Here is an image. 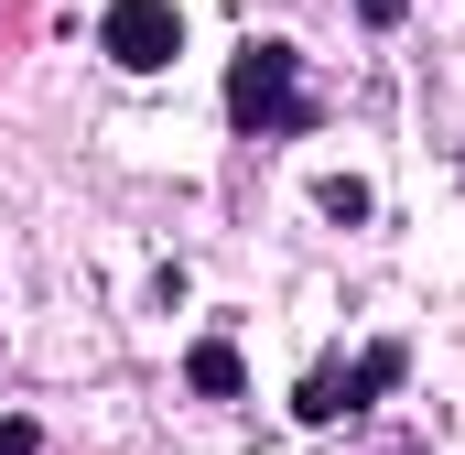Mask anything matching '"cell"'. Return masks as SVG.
Instances as JSON below:
<instances>
[{"label":"cell","instance_id":"cell-1","mask_svg":"<svg viewBox=\"0 0 465 455\" xmlns=\"http://www.w3.org/2000/svg\"><path fill=\"white\" fill-rule=\"evenodd\" d=\"M228 130L238 141H303V130H325V87L303 76V44H282V33H249L228 55Z\"/></svg>","mask_w":465,"mask_h":455},{"label":"cell","instance_id":"cell-2","mask_svg":"<svg viewBox=\"0 0 465 455\" xmlns=\"http://www.w3.org/2000/svg\"><path fill=\"white\" fill-rule=\"evenodd\" d=\"M401 379H411V347H401V337L357 347V358H325V369H303V390H292V423H303V434H325V423L368 412V401H390Z\"/></svg>","mask_w":465,"mask_h":455},{"label":"cell","instance_id":"cell-3","mask_svg":"<svg viewBox=\"0 0 465 455\" xmlns=\"http://www.w3.org/2000/svg\"><path fill=\"white\" fill-rule=\"evenodd\" d=\"M98 55H109L119 76H163L184 55V11L173 0H109L98 11Z\"/></svg>","mask_w":465,"mask_h":455},{"label":"cell","instance_id":"cell-4","mask_svg":"<svg viewBox=\"0 0 465 455\" xmlns=\"http://www.w3.org/2000/svg\"><path fill=\"white\" fill-rule=\"evenodd\" d=\"M184 390H195V401H249V358H238L228 337H195L184 347Z\"/></svg>","mask_w":465,"mask_h":455},{"label":"cell","instance_id":"cell-5","mask_svg":"<svg viewBox=\"0 0 465 455\" xmlns=\"http://www.w3.org/2000/svg\"><path fill=\"white\" fill-rule=\"evenodd\" d=\"M314 207H325L336 228H368V185H357V174H325V185H314Z\"/></svg>","mask_w":465,"mask_h":455},{"label":"cell","instance_id":"cell-6","mask_svg":"<svg viewBox=\"0 0 465 455\" xmlns=\"http://www.w3.org/2000/svg\"><path fill=\"white\" fill-rule=\"evenodd\" d=\"M44 445V434H33V412H11V423H0V455H33Z\"/></svg>","mask_w":465,"mask_h":455},{"label":"cell","instance_id":"cell-7","mask_svg":"<svg viewBox=\"0 0 465 455\" xmlns=\"http://www.w3.org/2000/svg\"><path fill=\"white\" fill-rule=\"evenodd\" d=\"M357 22H368V33H390V22H401V0H357Z\"/></svg>","mask_w":465,"mask_h":455},{"label":"cell","instance_id":"cell-8","mask_svg":"<svg viewBox=\"0 0 465 455\" xmlns=\"http://www.w3.org/2000/svg\"><path fill=\"white\" fill-rule=\"evenodd\" d=\"M379 455H433V445H379Z\"/></svg>","mask_w":465,"mask_h":455}]
</instances>
